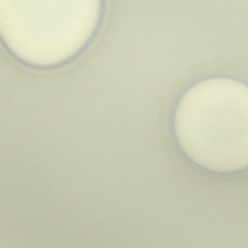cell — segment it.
I'll return each mask as SVG.
<instances>
[{
  "label": "cell",
  "instance_id": "1",
  "mask_svg": "<svg viewBox=\"0 0 248 248\" xmlns=\"http://www.w3.org/2000/svg\"><path fill=\"white\" fill-rule=\"evenodd\" d=\"M248 88L236 80L201 81L184 95L174 120L183 151L195 163L217 171H236L248 162Z\"/></svg>",
  "mask_w": 248,
  "mask_h": 248
}]
</instances>
